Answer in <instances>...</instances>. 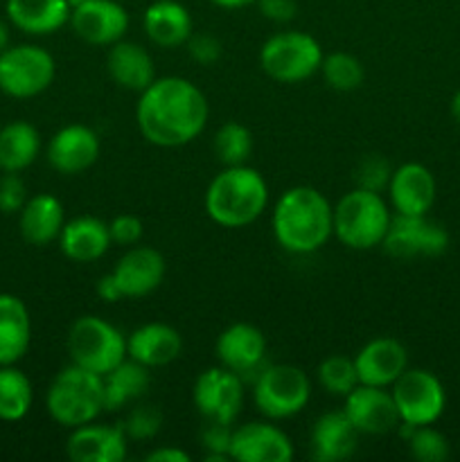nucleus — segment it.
Wrapping results in <instances>:
<instances>
[{"mask_svg": "<svg viewBox=\"0 0 460 462\" xmlns=\"http://www.w3.org/2000/svg\"><path fill=\"white\" fill-rule=\"evenodd\" d=\"M63 224H66V212L61 201L52 194H34L18 212V228L23 239L32 246H48L50 242L59 239Z\"/></svg>", "mask_w": 460, "mask_h": 462, "instance_id": "obj_27", "label": "nucleus"}, {"mask_svg": "<svg viewBox=\"0 0 460 462\" xmlns=\"http://www.w3.org/2000/svg\"><path fill=\"white\" fill-rule=\"evenodd\" d=\"M192 397L207 422L233 424L244 406V379L224 365L207 368L194 382Z\"/></svg>", "mask_w": 460, "mask_h": 462, "instance_id": "obj_12", "label": "nucleus"}, {"mask_svg": "<svg viewBox=\"0 0 460 462\" xmlns=\"http://www.w3.org/2000/svg\"><path fill=\"white\" fill-rule=\"evenodd\" d=\"M45 409L54 422L68 429L95 422L106 411L104 379L75 364L66 365L45 393Z\"/></svg>", "mask_w": 460, "mask_h": 462, "instance_id": "obj_4", "label": "nucleus"}, {"mask_svg": "<svg viewBox=\"0 0 460 462\" xmlns=\"http://www.w3.org/2000/svg\"><path fill=\"white\" fill-rule=\"evenodd\" d=\"M233 424L207 422L201 433L206 462H228L230 460V440H233Z\"/></svg>", "mask_w": 460, "mask_h": 462, "instance_id": "obj_39", "label": "nucleus"}, {"mask_svg": "<svg viewBox=\"0 0 460 462\" xmlns=\"http://www.w3.org/2000/svg\"><path fill=\"white\" fill-rule=\"evenodd\" d=\"M27 185L16 171H3L0 176V212L18 215L27 203Z\"/></svg>", "mask_w": 460, "mask_h": 462, "instance_id": "obj_40", "label": "nucleus"}, {"mask_svg": "<svg viewBox=\"0 0 460 462\" xmlns=\"http://www.w3.org/2000/svg\"><path fill=\"white\" fill-rule=\"evenodd\" d=\"M401 433H404L409 451L415 460L445 462L449 458V440L437 429H433V424H427V427L401 424Z\"/></svg>", "mask_w": 460, "mask_h": 462, "instance_id": "obj_36", "label": "nucleus"}, {"mask_svg": "<svg viewBox=\"0 0 460 462\" xmlns=\"http://www.w3.org/2000/svg\"><path fill=\"white\" fill-rule=\"evenodd\" d=\"M81 3H86V0H68V5H70V7H77V5H81Z\"/></svg>", "mask_w": 460, "mask_h": 462, "instance_id": "obj_49", "label": "nucleus"}, {"mask_svg": "<svg viewBox=\"0 0 460 462\" xmlns=\"http://www.w3.org/2000/svg\"><path fill=\"white\" fill-rule=\"evenodd\" d=\"M95 291H97V296L102 298L104 302H117L124 298L122 296L120 287H117L115 278H113V273L102 275V278L97 280V284H95Z\"/></svg>", "mask_w": 460, "mask_h": 462, "instance_id": "obj_44", "label": "nucleus"}, {"mask_svg": "<svg viewBox=\"0 0 460 462\" xmlns=\"http://www.w3.org/2000/svg\"><path fill=\"white\" fill-rule=\"evenodd\" d=\"M293 442L271 422H248L233 429L230 460L237 462H291Z\"/></svg>", "mask_w": 460, "mask_h": 462, "instance_id": "obj_16", "label": "nucleus"}, {"mask_svg": "<svg viewBox=\"0 0 460 462\" xmlns=\"http://www.w3.org/2000/svg\"><path fill=\"white\" fill-rule=\"evenodd\" d=\"M210 3L221 9H242V7H248V5H253L255 0H210Z\"/></svg>", "mask_w": 460, "mask_h": 462, "instance_id": "obj_46", "label": "nucleus"}, {"mask_svg": "<svg viewBox=\"0 0 460 462\" xmlns=\"http://www.w3.org/2000/svg\"><path fill=\"white\" fill-rule=\"evenodd\" d=\"M203 206L207 217L221 228H244L264 215L269 185L253 167H224L207 185Z\"/></svg>", "mask_w": 460, "mask_h": 462, "instance_id": "obj_3", "label": "nucleus"}, {"mask_svg": "<svg viewBox=\"0 0 460 462\" xmlns=\"http://www.w3.org/2000/svg\"><path fill=\"white\" fill-rule=\"evenodd\" d=\"M386 192L395 215H428L436 203L437 185L422 162H404L392 170Z\"/></svg>", "mask_w": 460, "mask_h": 462, "instance_id": "obj_19", "label": "nucleus"}, {"mask_svg": "<svg viewBox=\"0 0 460 462\" xmlns=\"http://www.w3.org/2000/svg\"><path fill=\"white\" fill-rule=\"evenodd\" d=\"M343 400V413L361 436H386L401 427L391 388L359 383Z\"/></svg>", "mask_w": 460, "mask_h": 462, "instance_id": "obj_13", "label": "nucleus"}, {"mask_svg": "<svg viewBox=\"0 0 460 462\" xmlns=\"http://www.w3.org/2000/svg\"><path fill=\"white\" fill-rule=\"evenodd\" d=\"M68 355L79 368L104 377L126 359V337L99 316H81L68 332Z\"/></svg>", "mask_w": 460, "mask_h": 462, "instance_id": "obj_6", "label": "nucleus"}, {"mask_svg": "<svg viewBox=\"0 0 460 462\" xmlns=\"http://www.w3.org/2000/svg\"><path fill=\"white\" fill-rule=\"evenodd\" d=\"M41 153V135L34 125L14 120L0 129V171L21 174Z\"/></svg>", "mask_w": 460, "mask_h": 462, "instance_id": "obj_30", "label": "nucleus"}, {"mask_svg": "<svg viewBox=\"0 0 460 462\" xmlns=\"http://www.w3.org/2000/svg\"><path fill=\"white\" fill-rule=\"evenodd\" d=\"M320 72H323L325 84L338 93H352L363 84V66L354 54L347 52H332L323 57L320 63Z\"/></svg>", "mask_w": 460, "mask_h": 462, "instance_id": "obj_34", "label": "nucleus"}, {"mask_svg": "<svg viewBox=\"0 0 460 462\" xmlns=\"http://www.w3.org/2000/svg\"><path fill=\"white\" fill-rule=\"evenodd\" d=\"M392 212L379 192L354 188L334 206V237L352 251L382 246Z\"/></svg>", "mask_w": 460, "mask_h": 462, "instance_id": "obj_5", "label": "nucleus"}, {"mask_svg": "<svg viewBox=\"0 0 460 462\" xmlns=\"http://www.w3.org/2000/svg\"><path fill=\"white\" fill-rule=\"evenodd\" d=\"M143 221L135 215H117L115 219L108 224V235H111L113 244H120V246H135V244L143 239Z\"/></svg>", "mask_w": 460, "mask_h": 462, "instance_id": "obj_41", "label": "nucleus"}, {"mask_svg": "<svg viewBox=\"0 0 460 462\" xmlns=\"http://www.w3.org/2000/svg\"><path fill=\"white\" fill-rule=\"evenodd\" d=\"M165 257L152 246H129L113 266V278L124 298H143L156 291L165 280Z\"/></svg>", "mask_w": 460, "mask_h": 462, "instance_id": "obj_18", "label": "nucleus"}, {"mask_svg": "<svg viewBox=\"0 0 460 462\" xmlns=\"http://www.w3.org/2000/svg\"><path fill=\"white\" fill-rule=\"evenodd\" d=\"M354 365L359 383L391 388L409 368V352L397 338L377 337L356 352Z\"/></svg>", "mask_w": 460, "mask_h": 462, "instance_id": "obj_20", "label": "nucleus"}, {"mask_svg": "<svg viewBox=\"0 0 460 462\" xmlns=\"http://www.w3.org/2000/svg\"><path fill=\"white\" fill-rule=\"evenodd\" d=\"M104 404L106 411H122L135 404L149 391V368L126 356L111 373L104 374Z\"/></svg>", "mask_w": 460, "mask_h": 462, "instance_id": "obj_31", "label": "nucleus"}, {"mask_svg": "<svg viewBox=\"0 0 460 462\" xmlns=\"http://www.w3.org/2000/svg\"><path fill=\"white\" fill-rule=\"evenodd\" d=\"M216 359L242 379H255L266 365V337L251 323H233L216 338Z\"/></svg>", "mask_w": 460, "mask_h": 462, "instance_id": "obj_14", "label": "nucleus"}, {"mask_svg": "<svg viewBox=\"0 0 460 462\" xmlns=\"http://www.w3.org/2000/svg\"><path fill=\"white\" fill-rule=\"evenodd\" d=\"M106 70L117 86L133 90V93H143L156 79V66H153L152 54L143 45L124 39L108 45Z\"/></svg>", "mask_w": 460, "mask_h": 462, "instance_id": "obj_26", "label": "nucleus"}, {"mask_svg": "<svg viewBox=\"0 0 460 462\" xmlns=\"http://www.w3.org/2000/svg\"><path fill=\"white\" fill-rule=\"evenodd\" d=\"M215 153L224 167L246 165L253 153V134L242 122H225L215 134Z\"/></svg>", "mask_w": 460, "mask_h": 462, "instance_id": "obj_33", "label": "nucleus"}, {"mask_svg": "<svg viewBox=\"0 0 460 462\" xmlns=\"http://www.w3.org/2000/svg\"><path fill=\"white\" fill-rule=\"evenodd\" d=\"M271 228L284 251L309 255L334 235V206L316 188L296 185L275 203Z\"/></svg>", "mask_w": 460, "mask_h": 462, "instance_id": "obj_2", "label": "nucleus"}, {"mask_svg": "<svg viewBox=\"0 0 460 462\" xmlns=\"http://www.w3.org/2000/svg\"><path fill=\"white\" fill-rule=\"evenodd\" d=\"M318 382L329 395L334 397H345L347 393L354 391L359 386V374H356L354 356H343L332 355L327 359L320 361L318 365Z\"/></svg>", "mask_w": 460, "mask_h": 462, "instance_id": "obj_35", "label": "nucleus"}, {"mask_svg": "<svg viewBox=\"0 0 460 462\" xmlns=\"http://www.w3.org/2000/svg\"><path fill=\"white\" fill-rule=\"evenodd\" d=\"M382 248L397 260L437 257L449 248V233L428 215H392Z\"/></svg>", "mask_w": 460, "mask_h": 462, "instance_id": "obj_11", "label": "nucleus"}, {"mask_svg": "<svg viewBox=\"0 0 460 462\" xmlns=\"http://www.w3.org/2000/svg\"><path fill=\"white\" fill-rule=\"evenodd\" d=\"M361 433L343 411L320 415L309 436L311 458L316 462H341L354 456Z\"/></svg>", "mask_w": 460, "mask_h": 462, "instance_id": "obj_23", "label": "nucleus"}, {"mask_svg": "<svg viewBox=\"0 0 460 462\" xmlns=\"http://www.w3.org/2000/svg\"><path fill=\"white\" fill-rule=\"evenodd\" d=\"M34 402V386L23 370L14 365H0V420L18 422L25 418Z\"/></svg>", "mask_w": 460, "mask_h": 462, "instance_id": "obj_32", "label": "nucleus"}, {"mask_svg": "<svg viewBox=\"0 0 460 462\" xmlns=\"http://www.w3.org/2000/svg\"><path fill=\"white\" fill-rule=\"evenodd\" d=\"M255 3L262 16L273 23H289L296 18V0H255Z\"/></svg>", "mask_w": 460, "mask_h": 462, "instance_id": "obj_43", "label": "nucleus"}, {"mask_svg": "<svg viewBox=\"0 0 460 462\" xmlns=\"http://www.w3.org/2000/svg\"><path fill=\"white\" fill-rule=\"evenodd\" d=\"M210 117L206 95L185 77H156L140 93L135 120L140 134L156 147H183L203 134Z\"/></svg>", "mask_w": 460, "mask_h": 462, "instance_id": "obj_1", "label": "nucleus"}, {"mask_svg": "<svg viewBox=\"0 0 460 462\" xmlns=\"http://www.w3.org/2000/svg\"><path fill=\"white\" fill-rule=\"evenodd\" d=\"M147 462H189V456L179 447H161L147 454Z\"/></svg>", "mask_w": 460, "mask_h": 462, "instance_id": "obj_45", "label": "nucleus"}, {"mask_svg": "<svg viewBox=\"0 0 460 462\" xmlns=\"http://www.w3.org/2000/svg\"><path fill=\"white\" fill-rule=\"evenodd\" d=\"M183 352V337L171 325L147 323L126 337V356L144 368H162Z\"/></svg>", "mask_w": 460, "mask_h": 462, "instance_id": "obj_22", "label": "nucleus"}, {"mask_svg": "<svg viewBox=\"0 0 460 462\" xmlns=\"http://www.w3.org/2000/svg\"><path fill=\"white\" fill-rule=\"evenodd\" d=\"M57 242L63 255L72 262H79V264L97 262L99 257L106 255L113 244L106 221L88 215L66 221Z\"/></svg>", "mask_w": 460, "mask_h": 462, "instance_id": "obj_25", "label": "nucleus"}, {"mask_svg": "<svg viewBox=\"0 0 460 462\" xmlns=\"http://www.w3.org/2000/svg\"><path fill=\"white\" fill-rule=\"evenodd\" d=\"M68 0H7L5 14L9 25L32 36H48L70 23Z\"/></svg>", "mask_w": 460, "mask_h": 462, "instance_id": "obj_24", "label": "nucleus"}, {"mask_svg": "<svg viewBox=\"0 0 460 462\" xmlns=\"http://www.w3.org/2000/svg\"><path fill=\"white\" fill-rule=\"evenodd\" d=\"M144 34L158 48H179L188 43L194 25L188 7L176 0H156L147 7L143 18Z\"/></svg>", "mask_w": 460, "mask_h": 462, "instance_id": "obj_28", "label": "nucleus"}, {"mask_svg": "<svg viewBox=\"0 0 460 462\" xmlns=\"http://www.w3.org/2000/svg\"><path fill=\"white\" fill-rule=\"evenodd\" d=\"M9 45H12V32H9V21H3V18H0V52H5Z\"/></svg>", "mask_w": 460, "mask_h": 462, "instance_id": "obj_47", "label": "nucleus"}, {"mask_svg": "<svg viewBox=\"0 0 460 462\" xmlns=\"http://www.w3.org/2000/svg\"><path fill=\"white\" fill-rule=\"evenodd\" d=\"M32 319L27 305L14 293H0V365H14L27 355Z\"/></svg>", "mask_w": 460, "mask_h": 462, "instance_id": "obj_29", "label": "nucleus"}, {"mask_svg": "<svg viewBox=\"0 0 460 462\" xmlns=\"http://www.w3.org/2000/svg\"><path fill=\"white\" fill-rule=\"evenodd\" d=\"M45 156H48L50 167L59 174H81L97 161L99 135L86 125H68L50 138Z\"/></svg>", "mask_w": 460, "mask_h": 462, "instance_id": "obj_17", "label": "nucleus"}, {"mask_svg": "<svg viewBox=\"0 0 460 462\" xmlns=\"http://www.w3.org/2000/svg\"><path fill=\"white\" fill-rule=\"evenodd\" d=\"M309 397V377L298 365L266 364L253 379V402L269 420H289L302 413Z\"/></svg>", "mask_w": 460, "mask_h": 462, "instance_id": "obj_8", "label": "nucleus"}, {"mask_svg": "<svg viewBox=\"0 0 460 462\" xmlns=\"http://www.w3.org/2000/svg\"><path fill=\"white\" fill-rule=\"evenodd\" d=\"M391 176L392 167L382 153H368L354 167L356 188L370 189V192H386L388 183H391Z\"/></svg>", "mask_w": 460, "mask_h": 462, "instance_id": "obj_37", "label": "nucleus"}, {"mask_svg": "<svg viewBox=\"0 0 460 462\" xmlns=\"http://www.w3.org/2000/svg\"><path fill=\"white\" fill-rule=\"evenodd\" d=\"M188 54L201 66H212V63L219 61L221 57V41L212 34H198L192 32V36L188 39Z\"/></svg>", "mask_w": 460, "mask_h": 462, "instance_id": "obj_42", "label": "nucleus"}, {"mask_svg": "<svg viewBox=\"0 0 460 462\" xmlns=\"http://www.w3.org/2000/svg\"><path fill=\"white\" fill-rule=\"evenodd\" d=\"M70 27L90 45H113L124 39L129 14L115 0H86L70 12Z\"/></svg>", "mask_w": 460, "mask_h": 462, "instance_id": "obj_15", "label": "nucleus"}, {"mask_svg": "<svg viewBox=\"0 0 460 462\" xmlns=\"http://www.w3.org/2000/svg\"><path fill=\"white\" fill-rule=\"evenodd\" d=\"M124 429L126 438L129 440H152L153 436H158L162 427V415L156 406L140 404L133 406L126 415L124 422H120Z\"/></svg>", "mask_w": 460, "mask_h": 462, "instance_id": "obj_38", "label": "nucleus"}, {"mask_svg": "<svg viewBox=\"0 0 460 462\" xmlns=\"http://www.w3.org/2000/svg\"><path fill=\"white\" fill-rule=\"evenodd\" d=\"M54 75V57L39 45H9L0 52V90L9 97H36L52 86Z\"/></svg>", "mask_w": 460, "mask_h": 462, "instance_id": "obj_9", "label": "nucleus"}, {"mask_svg": "<svg viewBox=\"0 0 460 462\" xmlns=\"http://www.w3.org/2000/svg\"><path fill=\"white\" fill-rule=\"evenodd\" d=\"M126 438L122 424H81L68 436L66 454L72 462H120L126 458Z\"/></svg>", "mask_w": 460, "mask_h": 462, "instance_id": "obj_21", "label": "nucleus"}, {"mask_svg": "<svg viewBox=\"0 0 460 462\" xmlns=\"http://www.w3.org/2000/svg\"><path fill=\"white\" fill-rule=\"evenodd\" d=\"M401 424H436L446 409V393L440 379L422 368H406L391 386Z\"/></svg>", "mask_w": 460, "mask_h": 462, "instance_id": "obj_10", "label": "nucleus"}, {"mask_svg": "<svg viewBox=\"0 0 460 462\" xmlns=\"http://www.w3.org/2000/svg\"><path fill=\"white\" fill-rule=\"evenodd\" d=\"M323 57V48L314 36L287 30L264 41L260 50V66L273 81L298 84L320 70Z\"/></svg>", "mask_w": 460, "mask_h": 462, "instance_id": "obj_7", "label": "nucleus"}, {"mask_svg": "<svg viewBox=\"0 0 460 462\" xmlns=\"http://www.w3.org/2000/svg\"><path fill=\"white\" fill-rule=\"evenodd\" d=\"M451 117L455 120V125H460V90L451 97Z\"/></svg>", "mask_w": 460, "mask_h": 462, "instance_id": "obj_48", "label": "nucleus"}]
</instances>
